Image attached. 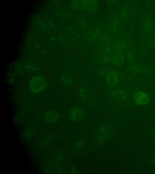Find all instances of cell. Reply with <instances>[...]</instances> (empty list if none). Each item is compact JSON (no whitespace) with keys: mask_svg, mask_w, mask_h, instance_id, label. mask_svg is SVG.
<instances>
[{"mask_svg":"<svg viewBox=\"0 0 155 174\" xmlns=\"http://www.w3.org/2000/svg\"><path fill=\"white\" fill-rule=\"evenodd\" d=\"M134 98L136 103L140 105H146L150 100L148 95L142 91H138L136 92L134 95Z\"/></svg>","mask_w":155,"mask_h":174,"instance_id":"cell-11","label":"cell"},{"mask_svg":"<svg viewBox=\"0 0 155 174\" xmlns=\"http://www.w3.org/2000/svg\"><path fill=\"white\" fill-rule=\"evenodd\" d=\"M112 45L114 52L122 53L128 51L131 47L130 42L123 38L118 39L113 42Z\"/></svg>","mask_w":155,"mask_h":174,"instance_id":"cell-4","label":"cell"},{"mask_svg":"<svg viewBox=\"0 0 155 174\" xmlns=\"http://www.w3.org/2000/svg\"><path fill=\"white\" fill-rule=\"evenodd\" d=\"M69 116L72 121L76 123H79L82 121L84 119L85 112L81 107L74 106L70 110Z\"/></svg>","mask_w":155,"mask_h":174,"instance_id":"cell-5","label":"cell"},{"mask_svg":"<svg viewBox=\"0 0 155 174\" xmlns=\"http://www.w3.org/2000/svg\"><path fill=\"white\" fill-rule=\"evenodd\" d=\"M101 73L103 75H105L106 82L108 85L113 86L117 83L118 78L115 70L110 69H106L103 70Z\"/></svg>","mask_w":155,"mask_h":174,"instance_id":"cell-7","label":"cell"},{"mask_svg":"<svg viewBox=\"0 0 155 174\" xmlns=\"http://www.w3.org/2000/svg\"><path fill=\"white\" fill-rule=\"evenodd\" d=\"M141 24L143 29L147 32L152 31L155 27L154 21L153 18L149 15H147L143 18Z\"/></svg>","mask_w":155,"mask_h":174,"instance_id":"cell-10","label":"cell"},{"mask_svg":"<svg viewBox=\"0 0 155 174\" xmlns=\"http://www.w3.org/2000/svg\"><path fill=\"white\" fill-rule=\"evenodd\" d=\"M89 142L86 138L83 137L76 140L72 144L71 150L75 154L81 153L86 151L88 148Z\"/></svg>","mask_w":155,"mask_h":174,"instance_id":"cell-3","label":"cell"},{"mask_svg":"<svg viewBox=\"0 0 155 174\" xmlns=\"http://www.w3.org/2000/svg\"><path fill=\"white\" fill-rule=\"evenodd\" d=\"M110 63L117 66H120L123 64L125 57L123 53L114 52L110 55Z\"/></svg>","mask_w":155,"mask_h":174,"instance_id":"cell-12","label":"cell"},{"mask_svg":"<svg viewBox=\"0 0 155 174\" xmlns=\"http://www.w3.org/2000/svg\"><path fill=\"white\" fill-rule=\"evenodd\" d=\"M70 171L71 173L73 174H78L79 171L78 169L74 166H72L70 169Z\"/></svg>","mask_w":155,"mask_h":174,"instance_id":"cell-19","label":"cell"},{"mask_svg":"<svg viewBox=\"0 0 155 174\" xmlns=\"http://www.w3.org/2000/svg\"><path fill=\"white\" fill-rule=\"evenodd\" d=\"M44 119L49 124H53L58 122L60 118V115L58 112L54 110L47 111L44 115Z\"/></svg>","mask_w":155,"mask_h":174,"instance_id":"cell-8","label":"cell"},{"mask_svg":"<svg viewBox=\"0 0 155 174\" xmlns=\"http://www.w3.org/2000/svg\"><path fill=\"white\" fill-rule=\"evenodd\" d=\"M79 10H84L89 12H93L98 9L99 4L97 0H79Z\"/></svg>","mask_w":155,"mask_h":174,"instance_id":"cell-6","label":"cell"},{"mask_svg":"<svg viewBox=\"0 0 155 174\" xmlns=\"http://www.w3.org/2000/svg\"><path fill=\"white\" fill-rule=\"evenodd\" d=\"M62 81L64 84L67 86H70L73 82V77L70 73H66L62 76Z\"/></svg>","mask_w":155,"mask_h":174,"instance_id":"cell-16","label":"cell"},{"mask_svg":"<svg viewBox=\"0 0 155 174\" xmlns=\"http://www.w3.org/2000/svg\"><path fill=\"white\" fill-rule=\"evenodd\" d=\"M116 124L110 120H103L94 126L91 136V144L97 149L108 143L116 134Z\"/></svg>","mask_w":155,"mask_h":174,"instance_id":"cell-1","label":"cell"},{"mask_svg":"<svg viewBox=\"0 0 155 174\" xmlns=\"http://www.w3.org/2000/svg\"><path fill=\"white\" fill-rule=\"evenodd\" d=\"M46 85L45 80L40 76L33 77L29 82L30 90L35 93H38L43 91L45 89Z\"/></svg>","mask_w":155,"mask_h":174,"instance_id":"cell-2","label":"cell"},{"mask_svg":"<svg viewBox=\"0 0 155 174\" xmlns=\"http://www.w3.org/2000/svg\"><path fill=\"white\" fill-rule=\"evenodd\" d=\"M130 15L129 8L127 6L123 7L121 9L120 15L123 18L126 19L128 18Z\"/></svg>","mask_w":155,"mask_h":174,"instance_id":"cell-17","label":"cell"},{"mask_svg":"<svg viewBox=\"0 0 155 174\" xmlns=\"http://www.w3.org/2000/svg\"><path fill=\"white\" fill-rule=\"evenodd\" d=\"M148 44L150 47L155 48V34L150 38L149 40Z\"/></svg>","mask_w":155,"mask_h":174,"instance_id":"cell-18","label":"cell"},{"mask_svg":"<svg viewBox=\"0 0 155 174\" xmlns=\"http://www.w3.org/2000/svg\"><path fill=\"white\" fill-rule=\"evenodd\" d=\"M123 24L119 18L113 19L109 26L110 32L114 34H117L120 33L123 29Z\"/></svg>","mask_w":155,"mask_h":174,"instance_id":"cell-9","label":"cell"},{"mask_svg":"<svg viewBox=\"0 0 155 174\" xmlns=\"http://www.w3.org/2000/svg\"><path fill=\"white\" fill-rule=\"evenodd\" d=\"M112 42V37L108 33L102 34L99 38V44L101 47Z\"/></svg>","mask_w":155,"mask_h":174,"instance_id":"cell-15","label":"cell"},{"mask_svg":"<svg viewBox=\"0 0 155 174\" xmlns=\"http://www.w3.org/2000/svg\"><path fill=\"white\" fill-rule=\"evenodd\" d=\"M102 34L101 30L100 28L95 27L89 30L86 34V36L90 40H94L99 39Z\"/></svg>","mask_w":155,"mask_h":174,"instance_id":"cell-13","label":"cell"},{"mask_svg":"<svg viewBox=\"0 0 155 174\" xmlns=\"http://www.w3.org/2000/svg\"><path fill=\"white\" fill-rule=\"evenodd\" d=\"M91 91L86 87H82L79 91V95L80 99L83 102H89L92 97Z\"/></svg>","mask_w":155,"mask_h":174,"instance_id":"cell-14","label":"cell"}]
</instances>
